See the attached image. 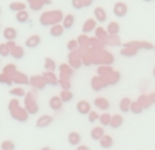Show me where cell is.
<instances>
[{
    "label": "cell",
    "mask_w": 155,
    "mask_h": 150,
    "mask_svg": "<svg viewBox=\"0 0 155 150\" xmlns=\"http://www.w3.org/2000/svg\"><path fill=\"white\" fill-rule=\"evenodd\" d=\"M54 16H61V11H52V12H45L41 15L40 22L42 26H48V25L53 23Z\"/></svg>",
    "instance_id": "6da1fadb"
},
{
    "label": "cell",
    "mask_w": 155,
    "mask_h": 150,
    "mask_svg": "<svg viewBox=\"0 0 155 150\" xmlns=\"http://www.w3.org/2000/svg\"><path fill=\"white\" fill-rule=\"evenodd\" d=\"M113 12H114L116 16H118V18H123V16H125L127 12H128V7H127L125 3L117 2L114 4V7H113Z\"/></svg>",
    "instance_id": "7a4b0ae2"
},
{
    "label": "cell",
    "mask_w": 155,
    "mask_h": 150,
    "mask_svg": "<svg viewBox=\"0 0 155 150\" xmlns=\"http://www.w3.org/2000/svg\"><path fill=\"white\" fill-rule=\"evenodd\" d=\"M3 37L7 41H14L18 37V32H16V29H14V27H5V29L3 30Z\"/></svg>",
    "instance_id": "3957f363"
},
{
    "label": "cell",
    "mask_w": 155,
    "mask_h": 150,
    "mask_svg": "<svg viewBox=\"0 0 155 150\" xmlns=\"http://www.w3.org/2000/svg\"><path fill=\"white\" fill-rule=\"evenodd\" d=\"M40 44H41V37L40 36H37V34L30 36V37L26 40V46L27 48H37Z\"/></svg>",
    "instance_id": "277c9868"
},
{
    "label": "cell",
    "mask_w": 155,
    "mask_h": 150,
    "mask_svg": "<svg viewBox=\"0 0 155 150\" xmlns=\"http://www.w3.org/2000/svg\"><path fill=\"white\" fill-rule=\"evenodd\" d=\"M49 107H51V109H53V111H60L63 107V101L60 100L59 96H53L51 98V101H49Z\"/></svg>",
    "instance_id": "5b68a950"
},
{
    "label": "cell",
    "mask_w": 155,
    "mask_h": 150,
    "mask_svg": "<svg viewBox=\"0 0 155 150\" xmlns=\"http://www.w3.org/2000/svg\"><path fill=\"white\" fill-rule=\"evenodd\" d=\"M76 109H78V112H79L80 115H88V113L91 112L90 111V104L86 102V101H79L78 102Z\"/></svg>",
    "instance_id": "8992f818"
},
{
    "label": "cell",
    "mask_w": 155,
    "mask_h": 150,
    "mask_svg": "<svg viewBox=\"0 0 155 150\" xmlns=\"http://www.w3.org/2000/svg\"><path fill=\"white\" fill-rule=\"evenodd\" d=\"M30 3V7L31 10L38 11L44 4H51V0H27Z\"/></svg>",
    "instance_id": "52a82bcc"
},
{
    "label": "cell",
    "mask_w": 155,
    "mask_h": 150,
    "mask_svg": "<svg viewBox=\"0 0 155 150\" xmlns=\"http://www.w3.org/2000/svg\"><path fill=\"white\" fill-rule=\"evenodd\" d=\"M104 135H105V131L102 127H95V128L91 130V139L94 141H101Z\"/></svg>",
    "instance_id": "ba28073f"
},
{
    "label": "cell",
    "mask_w": 155,
    "mask_h": 150,
    "mask_svg": "<svg viewBox=\"0 0 155 150\" xmlns=\"http://www.w3.org/2000/svg\"><path fill=\"white\" fill-rule=\"evenodd\" d=\"M94 16H95V19L98 22H105L106 21V12H105V10L102 7H97L95 10H94Z\"/></svg>",
    "instance_id": "9c48e42d"
},
{
    "label": "cell",
    "mask_w": 155,
    "mask_h": 150,
    "mask_svg": "<svg viewBox=\"0 0 155 150\" xmlns=\"http://www.w3.org/2000/svg\"><path fill=\"white\" fill-rule=\"evenodd\" d=\"M51 123H52V118H51V116H41V118L37 120L35 126H37L38 128H44V127H48Z\"/></svg>",
    "instance_id": "30bf717a"
},
{
    "label": "cell",
    "mask_w": 155,
    "mask_h": 150,
    "mask_svg": "<svg viewBox=\"0 0 155 150\" xmlns=\"http://www.w3.org/2000/svg\"><path fill=\"white\" fill-rule=\"evenodd\" d=\"M68 142H70L71 146H78L80 143V135L79 132H70V135H68Z\"/></svg>",
    "instance_id": "8fae6325"
},
{
    "label": "cell",
    "mask_w": 155,
    "mask_h": 150,
    "mask_svg": "<svg viewBox=\"0 0 155 150\" xmlns=\"http://www.w3.org/2000/svg\"><path fill=\"white\" fill-rule=\"evenodd\" d=\"M99 143H101V146L104 149H110L113 146V138L110 135H104L102 139L99 141Z\"/></svg>",
    "instance_id": "7c38bea8"
},
{
    "label": "cell",
    "mask_w": 155,
    "mask_h": 150,
    "mask_svg": "<svg viewBox=\"0 0 155 150\" xmlns=\"http://www.w3.org/2000/svg\"><path fill=\"white\" fill-rule=\"evenodd\" d=\"M59 97H60V100L63 101V104H64V102H70L71 100L74 98V94H72V91L64 89V90H61V93H60Z\"/></svg>",
    "instance_id": "4fadbf2b"
},
{
    "label": "cell",
    "mask_w": 155,
    "mask_h": 150,
    "mask_svg": "<svg viewBox=\"0 0 155 150\" xmlns=\"http://www.w3.org/2000/svg\"><path fill=\"white\" fill-rule=\"evenodd\" d=\"M94 104H95L97 108H99V109H102V111L109 109V101H107L106 98H97L95 101H94Z\"/></svg>",
    "instance_id": "5bb4252c"
},
{
    "label": "cell",
    "mask_w": 155,
    "mask_h": 150,
    "mask_svg": "<svg viewBox=\"0 0 155 150\" xmlns=\"http://www.w3.org/2000/svg\"><path fill=\"white\" fill-rule=\"evenodd\" d=\"M131 104H132V101L128 98V97H125V98H123L120 102V109L123 111V112L128 113L129 111H131Z\"/></svg>",
    "instance_id": "9a60e30c"
},
{
    "label": "cell",
    "mask_w": 155,
    "mask_h": 150,
    "mask_svg": "<svg viewBox=\"0 0 155 150\" xmlns=\"http://www.w3.org/2000/svg\"><path fill=\"white\" fill-rule=\"evenodd\" d=\"M123 118L120 115H114L112 116V120H110V127L112 128H118V127L123 126Z\"/></svg>",
    "instance_id": "2e32d148"
},
{
    "label": "cell",
    "mask_w": 155,
    "mask_h": 150,
    "mask_svg": "<svg viewBox=\"0 0 155 150\" xmlns=\"http://www.w3.org/2000/svg\"><path fill=\"white\" fill-rule=\"evenodd\" d=\"M95 29V21L94 19H87V21L84 22V25H83V33H90L93 32V30Z\"/></svg>",
    "instance_id": "e0dca14e"
},
{
    "label": "cell",
    "mask_w": 155,
    "mask_h": 150,
    "mask_svg": "<svg viewBox=\"0 0 155 150\" xmlns=\"http://www.w3.org/2000/svg\"><path fill=\"white\" fill-rule=\"evenodd\" d=\"M63 33H64V27L60 26V25H53L51 27V34L53 37H61Z\"/></svg>",
    "instance_id": "ac0fdd59"
},
{
    "label": "cell",
    "mask_w": 155,
    "mask_h": 150,
    "mask_svg": "<svg viewBox=\"0 0 155 150\" xmlns=\"http://www.w3.org/2000/svg\"><path fill=\"white\" fill-rule=\"evenodd\" d=\"M107 32L110 36H117L120 32V26H118L117 22H110L109 26H107Z\"/></svg>",
    "instance_id": "d6986e66"
},
{
    "label": "cell",
    "mask_w": 155,
    "mask_h": 150,
    "mask_svg": "<svg viewBox=\"0 0 155 150\" xmlns=\"http://www.w3.org/2000/svg\"><path fill=\"white\" fill-rule=\"evenodd\" d=\"M74 21H75L74 15L72 14H68V15L64 18V21H63V27H64V29H71L74 25Z\"/></svg>",
    "instance_id": "ffe728a7"
},
{
    "label": "cell",
    "mask_w": 155,
    "mask_h": 150,
    "mask_svg": "<svg viewBox=\"0 0 155 150\" xmlns=\"http://www.w3.org/2000/svg\"><path fill=\"white\" fill-rule=\"evenodd\" d=\"M25 8H26V4H25V3H21V2H15V3H11L10 4V10L16 11V12H19V11H25Z\"/></svg>",
    "instance_id": "44dd1931"
},
{
    "label": "cell",
    "mask_w": 155,
    "mask_h": 150,
    "mask_svg": "<svg viewBox=\"0 0 155 150\" xmlns=\"http://www.w3.org/2000/svg\"><path fill=\"white\" fill-rule=\"evenodd\" d=\"M44 67H45V70H48L49 73H53L54 68H56V63H54L51 57H46L45 62H44Z\"/></svg>",
    "instance_id": "7402d4cb"
},
{
    "label": "cell",
    "mask_w": 155,
    "mask_h": 150,
    "mask_svg": "<svg viewBox=\"0 0 155 150\" xmlns=\"http://www.w3.org/2000/svg\"><path fill=\"white\" fill-rule=\"evenodd\" d=\"M16 21H18L19 23H25V22L29 21V14H27V11H19V12H16Z\"/></svg>",
    "instance_id": "603a6c76"
},
{
    "label": "cell",
    "mask_w": 155,
    "mask_h": 150,
    "mask_svg": "<svg viewBox=\"0 0 155 150\" xmlns=\"http://www.w3.org/2000/svg\"><path fill=\"white\" fill-rule=\"evenodd\" d=\"M11 55H12V57H15V59H21V57H23V55H25L23 48H21V46L16 45L15 48L11 51Z\"/></svg>",
    "instance_id": "cb8c5ba5"
},
{
    "label": "cell",
    "mask_w": 155,
    "mask_h": 150,
    "mask_svg": "<svg viewBox=\"0 0 155 150\" xmlns=\"http://www.w3.org/2000/svg\"><path fill=\"white\" fill-rule=\"evenodd\" d=\"M44 79H45V83H49V85H57L56 78H54V75L52 73L44 74Z\"/></svg>",
    "instance_id": "d4e9b609"
},
{
    "label": "cell",
    "mask_w": 155,
    "mask_h": 150,
    "mask_svg": "<svg viewBox=\"0 0 155 150\" xmlns=\"http://www.w3.org/2000/svg\"><path fill=\"white\" fill-rule=\"evenodd\" d=\"M99 120H101L102 126H110V120H112V116L109 113H104V115L99 116Z\"/></svg>",
    "instance_id": "484cf974"
},
{
    "label": "cell",
    "mask_w": 155,
    "mask_h": 150,
    "mask_svg": "<svg viewBox=\"0 0 155 150\" xmlns=\"http://www.w3.org/2000/svg\"><path fill=\"white\" fill-rule=\"evenodd\" d=\"M131 111L134 113H140V112H143V107L140 105V102H132L131 104Z\"/></svg>",
    "instance_id": "4316f807"
},
{
    "label": "cell",
    "mask_w": 155,
    "mask_h": 150,
    "mask_svg": "<svg viewBox=\"0 0 155 150\" xmlns=\"http://www.w3.org/2000/svg\"><path fill=\"white\" fill-rule=\"evenodd\" d=\"M15 146H14V142L12 141H4L2 143V150H14Z\"/></svg>",
    "instance_id": "83f0119b"
},
{
    "label": "cell",
    "mask_w": 155,
    "mask_h": 150,
    "mask_svg": "<svg viewBox=\"0 0 155 150\" xmlns=\"http://www.w3.org/2000/svg\"><path fill=\"white\" fill-rule=\"evenodd\" d=\"M10 53H11V49L8 48L7 44H2V45H0V55H2V56H8Z\"/></svg>",
    "instance_id": "f1b7e54d"
},
{
    "label": "cell",
    "mask_w": 155,
    "mask_h": 150,
    "mask_svg": "<svg viewBox=\"0 0 155 150\" xmlns=\"http://www.w3.org/2000/svg\"><path fill=\"white\" fill-rule=\"evenodd\" d=\"M97 120H99V113H97V112L88 113V121H90V123H95Z\"/></svg>",
    "instance_id": "f546056e"
},
{
    "label": "cell",
    "mask_w": 155,
    "mask_h": 150,
    "mask_svg": "<svg viewBox=\"0 0 155 150\" xmlns=\"http://www.w3.org/2000/svg\"><path fill=\"white\" fill-rule=\"evenodd\" d=\"M67 46H68V51H71V52L75 51V49L78 48V41L76 40H71L70 43H68Z\"/></svg>",
    "instance_id": "4dcf8cb0"
},
{
    "label": "cell",
    "mask_w": 155,
    "mask_h": 150,
    "mask_svg": "<svg viewBox=\"0 0 155 150\" xmlns=\"http://www.w3.org/2000/svg\"><path fill=\"white\" fill-rule=\"evenodd\" d=\"M72 5L78 10H80V8H83L84 5H83V2L82 0H72Z\"/></svg>",
    "instance_id": "1f68e13d"
},
{
    "label": "cell",
    "mask_w": 155,
    "mask_h": 150,
    "mask_svg": "<svg viewBox=\"0 0 155 150\" xmlns=\"http://www.w3.org/2000/svg\"><path fill=\"white\" fill-rule=\"evenodd\" d=\"M102 34H104V30H102V29H97V37H104V36H102Z\"/></svg>",
    "instance_id": "d6a6232c"
},
{
    "label": "cell",
    "mask_w": 155,
    "mask_h": 150,
    "mask_svg": "<svg viewBox=\"0 0 155 150\" xmlns=\"http://www.w3.org/2000/svg\"><path fill=\"white\" fill-rule=\"evenodd\" d=\"M76 150H90V148H87L86 145H80V146H78Z\"/></svg>",
    "instance_id": "836d02e7"
},
{
    "label": "cell",
    "mask_w": 155,
    "mask_h": 150,
    "mask_svg": "<svg viewBox=\"0 0 155 150\" xmlns=\"http://www.w3.org/2000/svg\"><path fill=\"white\" fill-rule=\"evenodd\" d=\"M15 93V94H23V91H21V89H16L15 91H11V94Z\"/></svg>",
    "instance_id": "e575fe53"
},
{
    "label": "cell",
    "mask_w": 155,
    "mask_h": 150,
    "mask_svg": "<svg viewBox=\"0 0 155 150\" xmlns=\"http://www.w3.org/2000/svg\"><path fill=\"white\" fill-rule=\"evenodd\" d=\"M41 150H51L49 148H44V149H41Z\"/></svg>",
    "instance_id": "d590c367"
},
{
    "label": "cell",
    "mask_w": 155,
    "mask_h": 150,
    "mask_svg": "<svg viewBox=\"0 0 155 150\" xmlns=\"http://www.w3.org/2000/svg\"><path fill=\"white\" fill-rule=\"evenodd\" d=\"M153 75H154V77H155V68H154V71H153Z\"/></svg>",
    "instance_id": "8d00e7d4"
},
{
    "label": "cell",
    "mask_w": 155,
    "mask_h": 150,
    "mask_svg": "<svg viewBox=\"0 0 155 150\" xmlns=\"http://www.w3.org/2000/svg\"><path fill=\"white\" fill-rule=\"evenodd\" d=\"M147 2H150V0H147Z\"/></svg>",
    "instance_id": "74e56055"
}]
</instances>
